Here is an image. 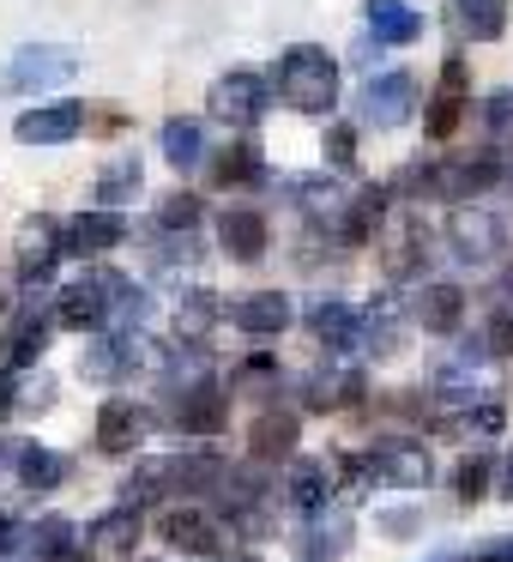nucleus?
<instances>
[{"instance_id": "nucleus-1", "label": "nucleus", "mask_w": 513, "mask_h": 562, "mask_svg": "<svg viewBox=\"0 0 513 562\" xmlns=\"http://www.w3.org/2000/svg\"><path fill=\"white\" fill-rule=\"evenodd\" d=\"M513 164L501 158L495 146H483V151H465V158H441V164H404L399 170V182H392V194H411V200H477V194H489V188L508 176Z\"/></svg>"}, {"instance_id": "nucleus-2", "label": "nucleus", "mask_w": 513, "mask_h": 562, "mask_svg": "<svg viewBox=\"0 0 513 562\" xmlns=\"http://www.w3.org/2000/svg\"><path fill=\"white\" fill-rule=\"evenodd\" d=\"M272 91L296 115H332V103H339V61L320 43H290L278 55V67H272Z\"/></svg>"}, {"instance_id": "nucleus-3", "label": "nucleus", "mask_w": 513, "mask_h": 562, "mask_svg": "<svg viewBox=\"0 0 513 562\" xmlns=\"http://www.w3.org/2000/svg\"><path fill=\"white\" fill-rule=\"evenodd\" d=\"M513 243V224L501 218V212H483V206H459L447 224V248L453 260H465V267H489V260H501Z\"/></svg>"}, {"instance_id": "nucleus-4", "label": "nucleus", "mask_w": 513, "mask_h": 562, "mask_svg": "<svg viewBox=\"0 0 513 562\" xmlns=\"http://www.w3.org/2000/svg\"><path fill=\"white\" fill-rule=\"evenodd\" d=\"M146 357L151 351H146V339H139V327H110V333H98V339L86 345L79 375H86L91 387H115V381H127Z\"/></svg>"}, {"instance_id": "nucleus-5", "label": "nucleus", "mask_w": 513, "mask_h": 562, "mask_svg": "<svg viewBox=\"0 0 513 562\" xmlns=\"http://www.w3.org/2000/svg\"><path fill=\"white\" fill-rule=\"evenodd\" d=\"M224 514L200 508V502H170V508L158 514V538L170 550H182V557H224Z\"/></svg>"}, {"instance_id": "nucleus-6", "label": "nucleus", "mask_w": 513, "mask_h": 562, "mask_svg": "<svg viewBox=\"0 0 513 562\" xmlns=\"http://www.w3.org/2000/svg\"><path fill=\"white\" fill-rule=\"evenodd\" d=\"M363 477L368 484H399V490H429L435 484V460L423 441H375L363 453Z\"/></svg>"}, {"instance_id": "nucleus-7", "label": "nucleus", "mask_w": 513, "mask_h": 562, "mask_svg": "<svg viewBox=\"0 0 513 562\" xmlns=\"http://www.w3.org/2000/svg\"><path fill=\"white\" fill-rule=\"evenodd\" d=\"M73 74H79V55L67 49V43H25V49L13 55V67H7V86L37 98V91L67 86Z\"/></svg>"}, {"instance_id": "nucleus-8", "label": "nucleus", "mask_w": 513, "mask_h": 562, "mask_svg": "<svg viewBox=\"0 0 513 562\" xmlns=\"http://www.w3.org/2000/svg\"><path fill=\"white\" fill-rule=\"evenodd\" d=\"M266 103H272V79L266 74H248V67L224 74L218 86L206 91V110L218 115V122H230V127H254L260 115H266Z\"/></svg>"}, {"instance_id": "nucleus-9", "label": "nucleus", "mask_w": 513, "mask_h": 562, "mask_svg": "<svg viewBox=\"0 0 513 562\" xmlns=\"http://www.w3.org/2000/svg\"><path fill=\"white\" fill-rule=\"evenodd\" d=\"M61 327L55 308H37V303H19L0 327V363L7 369H37V357L49 351V333Z\"/></svg>"}, {"instance_id": "nucleus-10", "label": "nucleus", "mask_w": 513, "mask_h": 562, "mask_svg": "<svg viewBox=\"0 0 513 562\" xmlns=\"http://www.w3.org/2000/svg\"><path fill=\"white\" fill-rule=\"evenodd\" d=\"M67 255V224L61 218H25V231H19V248H13V272H19V284H31L37 291L43 279L55 272V260Z\"/></svg>"}, {"instance_id": "nucleus-11", "label": "nucleus", "mask_w": 513, "mask_h": 562, "mask_svg": "<svg viewBox=\"0 0 513 562\" xmlns=\"http://www.w3.org/2000/svg\"><path fill=\"white\" fill-rule=\"evenodd\" d=\"M224 417H230V393H224L218 375L194 381V387H182L170 400V424L182 429V436H218Z\"/></svg>"}, {"instance_id": "nucleus-12", "label": "nucleus", "mask_w": 513, "mask_h": 562, "mask_svg": "<svg viewBox=\"0 0 513 562\" xmlns=\"http://www.w3.org/2000/svg\"><path fill=\"white\" fill-rule=\"evenodd\" d=\"M356 110H363V127H404L417 110V79L411 74H375L363 86V98H356Z\"/></svg>"}, {"instance_id": "nucleus-13", "label": "nucleus", "mask_w": 513, "mask_h": 562, "mask_svg": "<svg viewBox=\"0 0 513 562\" xmlns=\"http://www.w3.org/2000/svg\"><path fill=\"white\" fill-rule=\"evenodd\" d=\"M380 224H387V188L363 182V188L344 194L339 218H332V243H339V248H363V243H375V236H380Z\"/></svg>"}, {"instance_id": "nucleus-14", "label": "nucleus", "mask_w": 513, "mask_h": 562, "mask_svg": "<svg viewBox=\"0 0 513 562\" xmlns=\"http://www.w3.org/2000/svg\"><path fill=\"white\" fill-rule=\"evenodd\" d=\"M465 110H471V91H465V55H447V61H441V86H435V98H429V110H423V134L429 139H453L459 122H465Z\"/></svg>"}, {"instance_id": "nucleus-15", "label": "nucleus", "mask_w": 513, "mask_h": 562, "mask_svg": "<svg viewBox=\"0 0 513 562\" xmlns=\"http://www.w3.org/2000/svg\"><path fill=\"white\" fill-rule=\"evenodd\" d=\"M139 532H146L139 508H134V502H122V508H110V514H98V520H91V532H86V557H91V562H134Z\"/></svg>"}, {"instance_id": "nucleus-16", "label": "nucleus", "mask_w": 513, "mask_h": 562, "mask_svg": "<svg viewBox=\"0 0 513 562\" xmlns=\"http://www.w3.org/2000/svg\"><path fill=\"white\" fill-rule=\"evenodd\" d=\"M86 134V103L61 98V103H43V110H25L13 122L19 146H67V139Z\"/></svg>"}, {"instance_id": "nucleus-17", "label": "nucleus", "mask_w": 513, "mask_h": 562, "mask_svg": "<svg viewBox=\"0 0 513 562\" xmlns=\"http://www.w3.org/2000/svg\"><path fill=\"white\" fill-rule=\"evenodd\" d=\"M224 321H230L236 333H248V339H272V333H284L296 321V308L284 291H248L224 308Z\"/></svg>"}, {"instance_id": "nucleus-18", "label": "nucleus", "mask_w": 513, "mask_h": 562, "mask_svg": "<svg viewBox=\"0 0 513 562\" xmlns=\"http://www.w3.org/2000/svg\"><path fill=\"white\" fill-rule=\"evenodd\" d=\"M308 333H315L327 351H368V345H375L368 315H356L351 303H315L308 308Z\"/></svg>"}, {"instance_id": "nucleus-19", "label": "nucleus", "mask_w": 513, "mask_h": 562, "mask_svg": "<svg viewBox=\"0 0 513 562\" xmlns=\"http://www.w3.org/2000/svg\"><path fill=\"white\" fill-rule=\"evenodd\" d=\"M146 436H151V412L139 400H122V393H115V400L98 405V448L103 453H134Z\"/></svg>"}, {"instance_id": "nucleus-20", "label": "nucleus", "mask_w": 513, "mask_h": 562, "mask_svg": "<svg viewBox=\"0 0 513 562\" xmlns=\"http://www.w3.org/2000/svg\"><path fill=\"white\" fill-rule=\"evenodd\" d=\"M296 441H303V417L284 412V405H266V412L254 417V429H248V460L254 465H278L296 453Z\"/></svg>"}, {"instance_id": "nucleus-21", "label": "nucleus", "mask_w": 513, "mask_h": 562, "mask_svg": "<svg viewBox=\"0 0 513 562\" xmlns=\"http://www.w3.org/2000/svg\"><path fill=\"white\" fill-rule=\"evenodd\" d=\"M375 248H380V267H387V279H411V272H423V260H429V236H423V224H417V218L380 224Z\"/></svg>"}, {"instance_id": "nucleus-22", "label": "nucleus", "mask_w": 513, "mask_h": 562, "mask_svg": "<svg viewBox=\"0 0 513 562\" xmlns=\"http://www.w3.org/2000/svg\"><path fill=\"white\" fill-rule=\"evenodd\" d=\"M7 460H13V477H19L25 496H49V490L67 484V453L43 448V441H13Z\"/></svg>"}, {"instance_id": "nucleus-23", "label": "nucleus", "mask_w": 513, "mask_h": 562, "mask_svg": "<svg viewBox=\"0 0 513 562\" xmlns=\"http://www.w3.org/2000/svg\"><path fill=\"white\" fill-rule=\"evenodd\" d=\"M122 243H127V218L110 212V206L79 212V218L67 224V255L73 260H98V255H110V248H122Z\"/></svg>"}, {"instance_id": "nucleus-24", "label": "nucleus", "mask_w": 513, "mask_h": 562, "mask_svg": "<svg viewBox=\"0 0 513 562\" xmlns=\"http://www.w3.org/2000/svg\"><path fill=\"white\" fill-rule=\"evenodd\" d=\"M344 484V465H339V453L332 460H296L290 465V502L303 514H327V502H332V490Z\"/></svg>"}, {"instance_id": "nucleus-25", "label": "nucleus", "mask_w": 513, "mask_h": 562, "mask_svg": "<svg viewBox=\"0 0 513 562\" xmlns=\"http://www.w3.org/2000/svg\"><path fill=\"white\" fill-rule=\"evenodd\" d=\"M303 405L308 412H351V405H363V369H315L303 381Z\"/></svg>"}, {"instance_id": "nucleus-26", "label": "nucleus", "mask_w": 513, "mask_h": 562, "mask_svg": "<svg viewBox=\"0 0 513 562\" xmlns=\"http://www.w3.org/2000/svg\"><path fill=\"white\" fill-rule=\"evenodd\" d=\"M103 291V308H110V327H139V321H151V291L146 284H134L127 272H91Z\"/></svg>"}, {"instance_id": "nucleus-27", "label": "nucleus", "mask_w": 513, "mask_h": 562, "mask_svg": "<svg viewBox=\"0 0 513 562\" xmlns=\"http://www.w3.org/2000/svg\"><path fill=\"white\" fill-rule=\"evenodd\" d=\"M55 321H61V327H73V333H110V308H103L98 279L67 284V291L55 296Z\"/></svg>"}, {"instance_id": "nucleus-28", "label": "nucleus", "mask_w": 513, "mask_h": 562, "mask_svg": "<svg viewBox=\"0 0 513 562\" xmlns=\"http://www.w3.org/2000/svg\"><path fill=\"white\" fill-rule=\"evenodd\" d=\"M158 146H163V164H170L175 176H194L200 164H206V127H200L194 115H170Z\"/></svg>"}, {"instance_id": "nucleus-29", "label": "nucleus", "mask_w": 513, "mask_h": 562, "mask_svg": "<svg viewBox=\"0 0 513 562\" xmlns=\"http://www.w3.org/2000/svg\"><path fill=\"white\" fill-rule=\"evenodd\" d=\"M368 37L387 43V49H404V43L423 37V13L411 0H368Z\"/></svg>"}, {"instance_id": "nucleus-30", "label": "nucleus", "mask_w": 513, "mask_h": 562, "mask_svg": "<svg viewBox=\"0 0 513 562\" xmlns=\"http://www.w3.org/2000/svg\"><path fill=\"white\" fill-rule=\"evenodd\" d=\"M218 243H224V255H230V260L254 267V260L266 255V218H260V212H248V206H230L218 218Z\"/></svg>"}, {"instance_id": "nucleus-31", "label": "nucleus", "mask_w": 513, "mask_h": 562, "mask_svg": "<svg viewBox=\"0 0 513 562\" xmlns=\"http://www.w3.org/2000/svg\"><path fill=\"white\" fill-rule=\"evenodd\" d=\"M356 526L351 514H308V532H303V562H339L351 550Z\"/></svg>"}, {"instance_id": "nucleus-32", "label": "nucleus", "mask_w": 513, "mask_h": 562, "mask_svg": "<svg viewBox=\"0 0 513 562\" xmlns=\"http://www.w3.org/2000/svg\"><path fill=\"white\" fill-rule=\"evenodd\" d=\"M411 321H423L429 333H459L465 321V291L459 284H423L411 303Z\"/></svg>"}, {"instance_id": "nucleus-33", "label": "nucleus", "mask_w": 513, "mask_h": 562, "mask_svg": "<svg viewBox=\"0 0 513 562\" xmlns=\"http://www.w3.org/2000/svg\"><path fill=\"white\" fill-rule=\"evenodd\" d=\"M212 182H218V188H260V182H266V158H260L254 139L224 146L218 158H212Z\"/></svg>"}, {"instance_id": "nucleus-34", "label": "nucleus", "mask_w": 513, "mask_h": 562, "mask_svg": "<svg viewBox=\"0 0 513 562\" xmlns=\"http://www.w3.org/2000/svg\"><path fill=\"white\" fill-rule=\"evenodd\" d=\"M453 25L471 43H495L508 31V0H453Z\"/></svg>"}, {"instance_id": "nucleus-35", "label": "nucleus", "mask_w": 513, "mask_h": 562, "mask_svg": "<svg viewBox=\"0 0 513 562\" xmlns=\"http://www.w3.org/2000/svg\"><path fill=\"white\" fill-rule=\"evenodd\" d=\"M73 544H79L73 520L43 514V520L31 526V538H25V562H67V557H73Z\"/></svg>"}, {"instance_id": "nucleus-36", "label": "nucleus", "mask_w": 513, "mask_h": 562, "mask_svg": "<svg viewBox=\"0 0 513 562\" xmlns=\"http://www.w3.org/2000/svg\"><path fill=\"white\" fill-rule=\"evenodd\" d=\"M122 502L151 508V502H170V460H139L122 484Z\"/></svg>"}, {"instance_id": "nucleus-37", "label": "nucleus", "mask_w": 513, "mask_h": 562, "mask_svg": "<svg viewBox=\"0 0 513 562\" xmlns=\"http://www.w3.org/2000/svg\"><path fill=\"white\" fill-rule=\"evenodd\" d=\"M139 188H146V170H139V158H115L110 170L98 176V206L115 212V206H127Z\"/></svg>"}, {"instance_id": "nucleus-38", "label": "nucleus", "mask_w": 513, "mask_h": 562, "mask_svg": "<svg viewBox=\"0 0 513 562\" xmlns=\"http://www.w3.org/2000/svg\"><path fill=\"white\" fill-rule=\"evenodd\" d=\"M218 315H224V303L212 291H187L182 303H175V333H182V339H206Z\"/></svg>"}, {"instance_id": "nucleus-39", "label": "nucleus", "mask_w": 513, "mask_h": 562, "mask_svg": "<svg viewBox=\"0 0 513 562\" xmlns=\"http://www.w3.org/2000/svg\"><path fill=\"white\" fill-rule=\"evenodd\" d=\"M495 465L501 460H489V453H465L459 472H453V496H459L465 508H471V502H483L489 484H495Z\"/></svg>"}, {"instance_id": "nucleus-40", "label": "nucleus", "mask_w": 513, "mask_h": 562, "mask_svg": "<svg viewBox=\"0 0 513 562\" xmlns=\"http://www.w3.org/2000/svg\"><path fill=\"white\" fill-rule=\"evenodd\" d=\"M200 218H206V206H200V194H187V188H175V194L158 200V231H200Z\"/></svg>"}, {"instance_id": "nucleus-41", "label": "nucleus", "mask_w": 513, "mask_h": 562, "mask_svg": "<svg viewBox=\"0 0 513 562\" xmlns=\"http://www.w3.org/2000/svg\"><path fill=\"white\" fill-rule=\"evenodd\" d=\"M230 393H278V363H272V357H248V363H236Z\"/></svg>"}, {"instance_id": "nucleus-42", "label": "nucleus", "mask_w": 513, "mask_h": 562, "mask_svg": "<svg viewBox=\"0 0 513 562\" xmlns=\"http://www.w3.org/2000/svg\"><path fill=\"white\" fill-rule=\"evenodd\" d=\"M327 164L344 176H356V127L351 122H332L327 127Z\"/></svg>"}, {"instance_id": "nucleus-43", "label": "nucleus", "mask_w": 513, "mask_h": 562, "mask_svg": "<svg viewBox=\"0 0 513 562\" xmlns=\"http://www.w3.org/2000/svg\"><path fill=\"white\" fill-rule=\"evenodd\" d=\"M483 351L513 363V308H495V315L483 321Z\"/></svg>"}, {"instance_id": "nucleus-44", "label": "nucleus", "mask_w": 513, "mask_h": 562, "mask_svg": "<svg viewBox=\"0 0 513 562\" xmlns=\"http://www.w3.org/2000/svg\"><path fill=\"white\" fill-rule=\"evenodd\" d=\"M483 127L495 139H513V91H495V98L483 103Z\"/></svg>"}, {"instance_id": "nucleus-45", "label": "nucleus", "mask_w": 513, "mask_h": 562, "mask_svg": "<svg viewBox=\"0 0 513 562\" xmlns=\"http://www.w3.org/2000/svg\"><path fill=\"white\" fill-rule=\"evenodd\" d=\"M465 417H471V429H477V436H501V424H508L495 400H477V405H465Z\"/></svg>"}, {"instance_id": "nucleus-46", "label": "nucleus", "mask_w": 513, "mask_h": 562, "mask_svg": "<svg viewBox=\"0 0 513 562\" xmlns=\"http://www.w3.org/2000/svg\"><path fill=\"white\" fill-rule=\"evenodd\" d=\"M122 127H127L122 110H91L86 103V134H122Z\"/></svg>"}, {"instance_id": "nucleus-47", "label": "nucleus", "mask_w": 513, "mask_h": 562, "mask_svg": "<svg viewBox=\"0 0 513 562\" xmlns=\"http://www.w3.org/2000/svg\"><path fill=\"white\" fill-rule=\"evenodd\" d=\"M417 526H423V520H417L411 508H387V514H380V532H387V538H411Z\"/></svg>"}, {"instance_id": "nucleus-48", "label": "nucleus", "mask_w": 513, "mask_h": 562, "mask_svg": "<svg viewBox=\"0 0 513 562\" xmlns=\"http://www.w3.org/2000/svg\"><path fill=\"white\" fill-rule=\"evenodd\" d=\"M25 538H31V532L13 520V514H0V557H13V550H25Z\"/></svg>"}, {"instance_id": "nucleus-49", "label": "nucleus", "mask_w": 513, "mask_h": 562, "mask_svg": "<svg viewBox=\"0 0 513 562\" xmlns=\"http://www.w3.org/2000/svg\"><path fill=\"white\" fill-rule=\"evenodd\" d=\"M13 405H19V369H7V363H0V424L13 417Z\"/></svg>"}, {"instance_id": "nucleus-50", "label": "nucleus", "mask_w": 513, "mask_h": 562, "mask_svg": "<svg viewBox=\"0 0 513 562\" xmlns=\"http://www.w3.org/2000/svg\"><path fill=\"white\" fill-rule=\"evenodd\" d=\"M471 562H513V538H495V544H483V557Z\"/></svg>"}, {"instance_id": "nucleus-51", "label": "nucleus", "mask_w": 513, "mask_h": 562, "mask_svg": "<svg viewBox=\"0 0 513 562\" xmlns=\"http://www.w3.org/2000/svg\"><path fill=\"white\" fill-rule=\"evenodd\" d=\"M495 490H501V496H508V502H513V448H508V460H501V465H495Z\"/></svg>"}, {"instance_id": "nucleus-52", "label": "nucleus", "mask_w": 513, "mask_h": 562, "mask_svg": "<svg viewBox=\"0 0 513 562\" xmlns=\"http://www.w3.org/2000/svg\"><path fill=\"white\" fill-rule=\"evenodd\" d=\"M230 562H260V557H254V550H236V557H230Z\"/></svg>"}, {"instance_id": "nucleus-53", "label": "nucleus", "mask_w": 513, "mask_h": 562, "mask_svg": "<svg viewBox=\"0 0 513 562\" xmlns=\"http://www.w3.org/2000/svg\"><path fill=\"white\" fill-rule=\"evenodd\" d=\"M435 562H465V557H435Z\"/></svg>"}, {"instance_id": "nucleus-54", "label": "nucleus", "mask_w": 513, "mask_h": 562, "mask_svg": "<svg viewBox=\"0 0 513 562\" xmlns=\"http://www.w3.org/2000/svg\"><path fill=\"white\" fill-rule=\"evenodd\" d=\"M508 284H513V272H508Z\"/></svg>"}]
</instances>
